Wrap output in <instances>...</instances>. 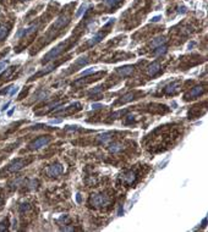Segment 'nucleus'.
Returning <instances> with one entry per match:
<instances>
[{"label": "nucleus", "mask_w": 208, "mask_h": 232, "mask_svg": "<svg viewBox=\"0 0 208 232\" xmlns=\"http://www.w3.org/2000/svg\"><path fill=\"white\" fill-rule=\"evenodd\" d=\"M160 71V64L159 62H153L148 66V75L149 76H156Z\"/></svg>", "instance_id": "obj_10"}, {"label": "nucleus", "mask_w": 208, "mask_h": 232, "mask_svg": "<svg viewBox=\"0 0 208 232\" xmlns=\"http://www.w3.org/2000/svg\"><path fill=\"white\" fill-rule=\"evenodd\" d=\"M9 105H10V103H6V104H5V105L1 108V110H3V111H5V110L8 109V106H9Z\"/></svg>", "instance_id": "obj_36"}, {"label": "nucleus", "mask_w": 208, "mask_h": 232, "mask_svg": "<svg viewBox=\"0 0 208 232\" xmlns=\"http://www.w3.org/2000/svg\"><path fill=\"white\" fill-rule=\"evenodd\" d=\"M132 99H134V93H127V94H125L121 99H120L119 103H120V104H125V103L131 102Z\"/></svg>", "instance_id": "obj_19"}, {"label": "nucleus", "mask_w": 208, "mask_h": 232, "mask_svg": "<svg viewBox=\"0 0 208 232\" xmlns=\"http://www.w3.org/2000/svg\"><path fill=\"white\" fill-rule=\"evenodd\" d=\"M64 48H65V43H60V44H58V45H56L55 48L52 49L50 51H48V53L44 55V58H43V62H47V61H50V60L55 59V58L58 56V55L64 50Z\"/></svg>", "instance_id": "obj_2"}, {"label": "nucleus", "mask_w": 208, "mask_h": 232, "mask_svg": "<svg viewBox=\"0 0 208 232\" xmlns=\"http://www.w3.org/2000/svg\"><path fill=\"white\" fill-rule=\"evenodd\" d=\"M26 164H27V161L25 159H16L8 166V172H16V171L22 169Z\"/></svg>", "instance_id": "obj_4"}, {"label": "nucleus", "mask_w": 208, "mask_h": 232, "mask_svg": "<svg viewBox=\"0 0 208 232\" xmlns=\"http://www.w3.org/2000/svg\"><path fill=\"white\" fill-rule=\"evenodd\" d=\"M99 108H103L101 104H93L92 105V109H99Z\"/></svg>", "instance_id": "obj_34"}, {"label": "nucleus", "mask_w": 208, "mask_h": 232, "mask_svg": "<svg viewBox=\"0 0 208 232\" xmlns=\"http://www.w3.org/2000/svg\"><path fill=\"white\" fill-rule=\"evenodd\" d=\"M9 31H10V27L8 25H1L0 26V40H3L4 38L9 34Z\"/></svg>", "instance_id": "obj_15"}, {"label": "nucleus", "mask_w": 208, "mask_h": 232, "mask_svg": "<svg viewBox=\"0 0 208 232\" xmlns=\"http://www.w3.org/2000/svg\"><path fill=\"white\" fill-rule=\"evenodd\" d=\"M54 67H55V65H49V66H47V67H45L44 70H42L41 72L36 73L31 80H34V78H37V77H39V76H42V75H47V73H49V72H52V71L54 70Z\"/></svg>", "instance_id": "obj_14"}, {"label": "nucleus", "mask_w": 208, "mask_h": 232, "mask_svg": "<svg viewBox=\"0 0 208 232\" xmlns=\"http://www.w3.org/2000/svg\"><path fill=\"white\" fill-rule=\"evenodd\" d=\"M52 141V138L49 136H43V137H39L37 138L36 141H33L30 144V149H33V150H36V149H39L42 147H45L47 144H49V142Z\"/></svg>", "instance_id": "obj_3"}, {"label": "nucleus", "mask_w": 208, "mask_h": 232, "mask_svg": "<svg viewBox=\"0 0 208 232\" xmlns=\"http://www.w3.org/2000/svg\"><path fill=\"white\" fill-rule=\"evenodd\" d=\"M101 91H102V87H96L94 89H92L90 92V94H97V93H99Z\"/></svg>", "instance_id": "obj_29"}, {"label": "nucleus", "mask_w": 208, "mask_h": 232, "mask_svg": "<svg viewBox=\"0 0 208 232\" xmlns=\"http://www.w3.org/2000/svg\"><path fill=\"white\" fill-rule=\"evenodd\" d=\"M6 66H8V60H3V61H0V71L5 70Z\"/></svg>", "instance_id": "obj_27"}, {"label": "nucleus", "mask_w": 208, "mask_h": 232, "mask_svg": "<svg viewBox=\"0 0 208 232\" xmlns=\"http://www.w3.org/2000/svg\"><path fill=\"white\" fill-rule=\"evenodd\" d=\"M30 204L28 203H21V205H20V208H19V210H20V213H26V211H28L30 210Z\"/></svg>", "instance_id": "obj_22"}, {"label": "nucleus", "mask_w": 208, "mask_h": 232, "mask_svg": "<svg viewBox=\"0 0 208 232\" xmlns=\"http://www.w3.org/2000/svg\"><path fill=\"white\" fill-rule=\"evenodd\" d=\"M8 227H9V220L5 219V220H3V221L0 222V232H1V231H6Z\"/></svg>", "instance_id": "obj_23"}, {"label": "nucleus", "mask_w": 208, "mask_h": 232, "mask_svg": "<svg viewBox=\"0 0 208 232\" xmlns=\"http://www.w3.org/2000/svg\"><path fill=\"white\" fill-rule=\"evenodd\" d=\"M22 1H28V0H22Z\"/></svg>", "instance_id": "obj_39"}, {"label": "nucleus", "mask_w": 208, "mask_h": 232, "mask_svg": "<svg viewBox=\"0 0 208 232\" xmlns=\"http://www.w3.org/2000/svg\"><path fill=\"white\" fill-rule=\"evenodd\" d=\"M14 67H9V69H6V71H5V72L1 75V76H0V78H5V80H6L8 78V77L10 76V75H11L12 72H14Z\"/></svg>", "instance_id": "obj_24"}, {"label": "nucleus", "mask_w": 208, "mask_h": 232, "mask_svg": "<svg viewBox=\"0 0 208 232\" xmlns=\"http://www.w3.org/2000/svg\"><path fill=\"white\" fill-rule=\"evenodd\" d=\"M164 43H165V38H163V37H158V38H156V39L152 42L151 45H152L153 48H157V47H159V45H163Z\"/></svg>", "instance_id": "obj_18"}, {"label": "nucleus", "mask_w": 208, "mask_h": 232, "mask_svg": "<svg viewBox=\"0 0 208 232\" xmlns=\"http://www.w3.org/2000/svg\"><path fill=\"white\" fill-rule=\"evenodd\" d=\"M86 9H87V4H83V5H81V8H80V10L77 11V14H76V16H81V14L83 12V11H86Z\"/></svg>", "instance_id": "obj_26"}, {"label": "nucleus", "mask_w": 208, "mask_h": 232, "mask_svg": "<svg viewBox=\"0 0 208 232\" xmlns=\"http://www.w3.org/2000/svg\"><path fill=\"white\" fill-rule=\"evenodd\" d=\"M203 92H205V88H203V87H202V86H197V87L192 88V89H191V91L187 93L186 98H195V97H198V95H201Z\"/></svg>", "instance_id": "obj_8"}, {"label": "nucleus", "mask_w": 208, "mask_h": 232, "mask_svg": "<svg viewBox=\"0 0 208 232\" xmlns=\"http://www.w3.org/2000/svg\"><path fill=\"white\" fill-rule=\"evenodd\" d=\"M38 28V25H32V26H30L28 28H23V30H20L19 32H17V34H16V37H26V36H28V34H31L32 32H34Z\"/></svg>", "instance_id": "obj_7"}, {"label": "nucleus", "mask_w": 208, "mask_h": 232, "mask_svg": "<svg viewBox=\"0 0 208 232\" xmlns=\"http://www.w3.org/2000/svg\"><path fill=\"white\" fill-rule=\"evenodd\" d=\"M110 138H112V133H103V135H101L99 136V141L101 142H103V143H107L108 141H110Z\"/></svg>", "instance_id": "obj_21"}, {"label": "nucleus", "mask_w": 208, "mask_h": 232, "mask_svg": "<svg viewBox=\"0 0 208 232\" xmlns=\"http://www.w3.org/2000/svg\"><path fill=\"white\" fill-rule=\"evenodd\" d=\"M167 53V47L165 45H159V47H157L156 49H154V55H163V54H165Z\"/></svg>", "instance_id": "obj_20"}, {"label": "nucleus", "mask_w": 208, "mask_h": 232, "mask_svg": "<svg viewBox=\"0 0 208 232\" xmlns=\"http://www.w3.org/2000/svg\"><path fill=\"white\" fill-rule=\"evenodd\" d=\"M10 88H11V86H8L6 88H5V89H3L1 92H0V94H8V93H9V89H10Z\"/></svg>", "instance_id": "obj_32"}, {"label": "nucleus", "mask_w": 208, "mask_h": 232, "mask_svg": "<svg viewBox=\"0 0 208 232\" xmlns=\"http://www.w3.org/2000/svg\"><path fill=\"white\" fill-rule=\"evenodd\" d=\"M132 72H134V67L131 65H126V66H123V67L118 69V73L123 77H126V76L131 75Z\"/></svg>", "instance_id": "obj_9"}, {"label": "nucleus", "mask_w": 208, "mask_h": 232, "mask_svg": "<svg viewBox=\"0 0 208 232\" xmlns=\"http://www.w3.org/2000/svg\"><path fill=\"white\" fill-rule=\"evenodd\" d=\"M63 231H74V227H71V226H66V227H63Z\"/></svg>", "instance_id": "obj_33"}, {"label": "nucleus", "mask_w": 208, "mask_h": 232, "mask_svg": "<svg viewBox=\"0 0 208 232\" xmlns=\"http://www.w3.org/2000/svg\"><path fill=\"white\" fill-rule=\"evenodd\" d=\"M93 69H88V70H86V71H83V72H81V76H87V75H90V73H92L93 72Z\"/></svg>", "instance_id": "obj_30"}, {"label": "nucleus", "mask_w": 208, "mask_h": 232, "mask_svg": "<svg viewBox=\"0 0 208 232\" xmlns=\"http://www.w3.org/2000/svg\"><path fill=\"white\" fill-rule=\"evenodd\" d=\"M135 180H136V174L132 172V171H130V172H127L126 175L124 176V181L126 182L127 185H132L135 182Z\"/></svg>", "instance_id": "obj_13"}, {"label": "nucleus", "mask_w": 208, "mask_h": 232, "mask_svg": "<svg viewBox=\"0 0 208 232\" xmlns=\"http://www.w3.org/2000/svg\"><path fill=\"white\" fill-rule=\"evenodd\" d=\"M17 92H19V87H11V91H10V93H9V94L12 97V95H15Z\"/></svg>", "instance_id": "obj_28"}, {"label": "nucleus", "mask_w": 208, "mask_h": 232, "mask_svg": "<svg viewBox=\"0 0 208 232\" xmlns=\"http://www.w3.org/2000/svg\"><path fill=\"white\" fill-rule=\"evenodd\" d=\"M180 87V82H173V83L168 84L165 87V89H164V92L167 93V94H173V93H175L178 91V88Z\"/></svg>", "instance_id": "obj_11"}, {"label": "nucleus", "mask_w": 208, "mask_h": 232, "mask_svg": "<svg viewBox=\"0 0 208 232\" xmlns=\"http://www.w3.org/2000/svg\"><path fill=\"white\" fill-rule=\"evenodd\" d=\"M69 21H70V19H69L67 15H61V16H59L58 20L54 22L53 28H55V30H58V28H64V27L69 23Z\"/></svg>", "instance_id": "obj_6"}, {"label": "nucleus", "mask_w": 208, "mask_h": 232, "mask_svg": "<svg viewBox=\"0 0 208 232\" xmlns=\"http://www.w3.org/2000/svg\"><path fill=\"white\" fill-rule=\"evenodd\" d=\"M88 62V59L87 58H80L77 61H76V65H86Z\"/></svg>", "instance_id": "obj_25"}, {"label": "nucleus", "mask_w": 208, "mask_h": 232, "mask_svg": "<svg viewBox=\"0 0 208 232\" xmlns=\"http://www.w3.org/2000/svg\"><path fill=\"white\" fill-rule=\"evenodd\" d=\"M103 37H104V34H103V33H98V34L93 36V37L91 38V39L88 40V45H90V47L96 45L97 43H99V42L103 39Z\"/></svg>", "instance_id": "obj_12"}, {"label": "nucleus", "mask_w": 208, "mask_h": 232, "mask_svg": "<svg viewBox=\"0 0 208 232\" xmlns=\"http://www.w3.org/2000/svg\"><path fill=\"white\" fill-rule=\"evenodd\" d=\"M123 149V144H120V143H112V144H109V150L112 153H118Z\"/></svg>", "instance_id": "obj_16"}, {"label": "nucleus", "mask_w": 208, "mask_h": 232, "mask_svg": "<svg viewBox=\"0 0 208 232\" xmlns=\"http://www.w3.org/2000/svg\"><path fill=\"white\" fill-rule=\"evenodd\" d=\"M159 20H160V16H156V17L152 19V22H158Z\"/></svg>", "instance_id": "obj_35"}, {"label": "nucleus", "mask_w": 208, "mask_h": 232, "mask_svg": "<svg viewBox=\"0 0 208 232\" xmlns=\"http://www.w3.org/2000/svg\"><path fill=\"white\" fill-rule=\"evenodd\" d=\"M178 12L179 14H185L186 12V8L185 6H179L178 8Z\"/></svg>", "instance_id": "obj_31"}, {"label": "nucleus", "mask_w": 208, "mask_h": 232, "mask_svg": "<svg viewBox=\"0 0 208 232\" xmlns=\"http://www.w3.org/2000/svg\"><path fill=\"white\" fill-rule=\"evenodd\" d=\"M14 111H15V108H14V109H11V110H10V111L8 113V115H9V116H11V115L14 114Z\"/></svg>", "instance_id": "obj_38"}, {"label": "nucleus", "mask_w": 208, "mask_h": 232, "mask_svg": "<svg viewBox=\"0 0 208 232\" xmlns=\"http://www.w3.org/2000/svg\"><path fill=\"white\" fill-rule=\"evenodd\" d=\"M109 203V198L105 194H93L90 198V204L93 207H104Z\"/></svg>", "instance_id": "obj_1"}, {"label": "nucleus", "mask_w": 208, "mask_h": 232, "mask_svg": "<svg viewBox=\"0 0 208 232\" xmlns=\"http://www.w3.org/2000/svg\"><path fill=\"white\" fill-rule=\"evenodd\" d=\"M76 199H77L79 203H81V194H80V193H77V196H76Z\"/></svg>", "instance_id": "obj_37"}, {"label": "nucleus", "mask_w": 208, "mask_h": 232, "mask_svg": "<svg viewBox=\"0 0 208 232\" xmlns=\"http://www.w3.org/2000/svg\"><path fill=\"white\" fill-rule=\"evenodd\" d=\"M64 172V166L61 164H53L47 169V175L50 176V177H54V176H58L60 174Z\"/></svg>", "instance_id": "obj_5"}, {"label": "nucleus", "mask_w": 208, "mask_h": 232, "mask_svg": "<svg viewBox=\"0 0 208 232\" xmlns=\"http://www.w3.org/2000/svg\"><path fill=\"white\" fill-rule=\"evenodd\" d=\"M123 0H104V5L108 8H115L121 3Z\"/></svg>", "instance_id": "obj_17"}]
</instances>
